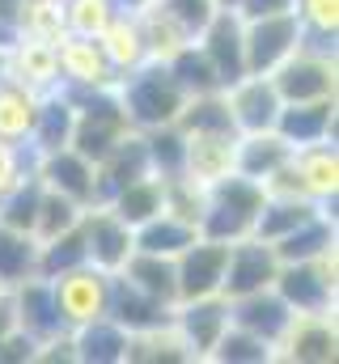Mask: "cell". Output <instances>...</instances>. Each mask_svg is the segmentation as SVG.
I'll list each match as a JSON object with an SVG mask.
<instances>
[{"label":"cell","instance_id":"2e32d148","mask_svg":"<svg viewBox=\"0 0 339 364\" xmlns=\"http://www.w3.org/2000/svg\"><path fill=\"white\" fill-rule=\"evenodd\" d=\"M106 318H115L127 335H140V331H157V326H170L174 318V305L149 296L145 288H136L127 275H110V296H106Z\"/></svg>","mask_w":339,"mask_h":364},{"label":"cell","instance_id":"ee69618b","mask_svg":"<svg viewBox=\"0 0 339 364\" xmlns=\"http://www.w3.org/2000/svg\"><path fill=\"white\" fill-rule=\"evenodd\" d=\"M208 360H221V364H267V360H276V352H271L263 339H254L251 331H242V326L229 322V331L217 339V348H212Z\"/></svg>","mask_w":339,"mask_h":364},{"label":"cell","instance_id":"e575fe53","mask_svg":"<svg viewBox=\"0 0 339 364\" xmlns=\"http://www.w3.org/2000/svg\"><path fill=\"white\" fill-rule=\"evenodd\" d=\"M13 34L43 38V43H60L68 34V26H64V0H17Z\"/></svg>","mask_w":339,"mask_h":364},{"label":"cell","instance_id":"db71d44e","mask_svg":"<svg viewBox=\"0 0 339 364\" xmlns=\"http://www.w3.org/2000/svg\"><path fill=\"white\" fill-rule=\"evenodd\" d=\"M242 0H212V9H238Z\"/></svg>","mask_w":339,"mask_h":364},{"label":"cell","instance_id":"ba28073f","mask_svg":"<svg viewBox=\"0 0 339 364\" xmlns=\"http://www.w3.org/2000/svg\"><path fill=\"white\" fill-rule=\"evenodd\" d=\"M81 233H85V255H89V263L106 275L123 272V263H127L132 250H136L132 225H123L106 203L85 208L81 212Z\"/></svg>","mask_w":339,"mask_h":364},{"label":"cell","instance_id":"4dcf8cb0","mask_svg":"<svg viewBox=\"0 0 339 364\" xmlns=\"http://www.w3.org/2000/svg\"><path fill=\"white\" fill-rule=\"evenodd\" d=\"M271 250H276V259H280V263L323 259L327 250H335V220H331L327 212H318V216H310L306 225H297L293 233L276 237V242H271Z\"/></svg>","mask_w":339,"mask_h":364},{"label":"cell","instance_id":"f6af8a7d","mask_svg":"<svg viewBox=\"0 0 339 364\" xmlns=\"http://www.w3.org/2000/svg\"><path fill=\"white\" fill-rule=\"evenodd\" d=\"M119 13L115 0H64V26L68 34H85V38H98L110 17Z\"/></svg>","mask_w":339,"mask_h":364},{"label":"cell","instance_id":"7bdbcfd3","mask_svg":"<svg viewBox=\"0 0 339 364\" xmlns=\"http://www.w3.org/2000/svg\"><path fill=\"white\" fill-rule=\"evenodd\" d=\"M81 203H73L68 195H60V191H47L43 186V199H38V216H34V242H47V237H56V233H64V229H73V225H81Z\"/></svg>","mask_w":339,"mask_h":364},{"label":"cell","instance_id":"7dc6e473","mask_svg":"<svg viewBox=\"0 0 339 364\" xmlns=\"http://www.w3.org/2000/svg\"><path fill=\"white\" fill-rule=\"evenodd\" d=\"M26 170H34V153H30L26 144H9V140H0V195H9Z\"/></svg>","mask_w":339,"mask_h":364},{"label":"cell","instance_id":"9a60e30c","mask_svg":"<svg viewBox=\"0 0 339 364\" xmlns=\"http://www.w3.org/2000/svg\"><path fill=\"white\" fill-rule=\"evenodd\" d=\"M339 348L335 314H297L276 343V356L288 364H331Z\"/></svg>","mask_w":339,"mask_h":364},{"label":"cell","instance_id":"ab89813d","mask_svg":"<svg viewBox=\"0 0 339 364\" xmlns=\"http://www.w3.org/2000/svg\"><path fill=\"white\" fill-rule=\"evenodd\" d=\"M81 263H89L81 225H73V229H64V233L38 242V275H43V279H51V275H60V272H73V267H81Z\"/></svg>","mask_w":339,"mask_h":364},{"label":"cell","instance_id":"d6a6232c","mask_svg":"<svg viewBox=\"0 0 339 364\" xmlns=\"http://www.w3.org/2000/svg\"><path fill=\"white\" fill-rule=\"evenodd\" d=\"M136 288H145L149 296L166 301V305H178V275H174V259L166 255H145V250H132V259L123 263V272Z\"/></svg>","mask_w":339,"mask_h":364},{"label":"cell","instance_id":"f1b7e54d","mask_svg":"<svg viewBox=\"0 0 339 364\" xmlns=\"http://www.w3.org/2000/svg\"><path fill=\"white\" fill-rule=\"evenodd\" d=\"M106 208L123 220V225H145V220H153L157 212H166V182L157 178V174H140L136 182H127V186H119L110 199H106Z\"/></svg>","mask_w":339,"mask_h":364},{"label":"cell","instance_id":"816d5d0a","mask_svg":"<svg viewBox=\"0 0 339 364\" xmlns=\"http://www.w3.org/2000/svg\"><path fill=\"white\" fill-rule=\"evenodd\" d=\"M4 77H9V43L0 47V81H4Z\"/></svg>","mask_w":339,"mask_h":364},{"label":"cell","instance_id":"60d3db41","mask_svg":"<svg viewBox=\"0 0 339 364\" xmlns=\"http://www.w3.org/2000/svg\"><path fill=\"white\" fill-rule=\"evenodd\" d=\"M145 136V153H149V174L157 178H178L182 174V157H187V140L182 132L166 123V127H153V132H140Z\"/></svg>","mask_w":339,"mask_h":364},{"label":"cell","instance_id":"c3c4849f","mask_svg":"<svg viewBox=\"0 0 339 364\" xmlns=\"http://www.w3.org/2000/svg\"><path fill=\"white\" fill-rule=\"evenodd\" d=\"M284 9H293V0H242V4H238V13H242V17H263V13H284Z\"/></svg>","mask_w":339,"mask_h":364},{"label":"cell","instance_id":"4316f807","mask_svg":"<svg viewBox=\"0 0 339 364\" xmlns=\"http://www.w3.org/2000/svg\"><path fill=\"white\" fill-rule=\"evenodd\" d=\"M98 47H102V55L110 60V68L119 77H127L132 68H140L149 60V47H145V34L136 26V13H127V9H119L110 17V26L98 34Z\"/></svg>","mask_w":339,"mask_h":364},{"label":"cell","instance_id":"52a82bcc","mask_svg":"<svg viewBox=\"0 0 339 364\" xmlns=\"http://www.w3.org/2000/svg\"><path fill=\"white\" fill-rule=\"evenodd\" d=\"M195 43L208 55L221 90H229L234 81L246 77V47H242V13L238 9H217L208 17V26L195 34Z\"/></svg>","mask_w":339,"mask_h":364},{"label":"cell","instance_id":"74e56055","mask_svg":"<svg viewBox=\"0 0 339 364\" xmlns=\"http://www.w3.org/2000/svg\"><path fill=\"white\" fill-rule=\"evenodd\" d=\"M38 199H43V178H38L34 170H26L9 195H0V225H9V229H21V233H30V237H34Z\"/></svg>","mask_w":339,"mask_h":364},{"label":"cell","instance_id":"5bb4252c","mask_svg":"<svg viewBox=\"0 0 339 364\" xmlns=\"http://www.w3.org/2000/svg\"><path fill=\"white\" fill-rule=\"evenodd\" d=\"M34 174L43 178L47 191H60V195H68V199H73V203H81V208H93V203H98L93 161L81 157L73 144L51 149V153H38V157H34Z\"/></svg>","mask_w":339,"mask_h":364},{"label":"cell","instance_id":"d6986e66","mask_svg":"<svg viewBox=\"0 0 339 364\" xmlns=\"http://www.w3.org/2000/svg\"><path fill=\"white\" fill-rule=\"evenodd\" d=\"M187 140V157H182V174L204 186L217 178L234 174V153H238V132H182Z\"/></svg>","mask_w":339,"mask_h":364},{"label":"cell","instance_id":"f35d334b","mask_svg":"<svg viewBox=\"0 0 339 364\" xmlns=\"http://www.w3.org/2000/svg\"><path fill=\"white\" fill-rule=\"evenodd\" d=\"M153 360H166V364L191 360V352H187V343L178 339L174 326H157V331L127 335V360L123 364H153Z\"/></svg>","mask_w":339,"mask_h":364},{"label":"cell","instance_id":"8fae6325","mask_svg":"<svg viewBox=\"0 0 339 364\" xmlns=\"http://www.w3.org/2000/svg\"><path fill=\"white\" fill-rule=\"evenodd\" d=\"M276 272H280V259H276L271 242L251 233V237L229 246L225 275H221V296L234 301V296H246V292H259V288H271Z\"/></svg>","mask_w":339,"mask_h":364},{"label":"cell","instance_id":"3957f363","mask_svg":"<svg viewBox=\"0 0 339 364\" xmlns=\"http://www.w3.org/2000/svg\"><path fill=\"white\" fill-rule=\"evenodd\" d=\"M271 288L293 314H335V250L306 263H280Z\"/></svg>","mask_w":339,"mask_h":364},{"label":"cell","instance_id":"7c38bea8","mask_svg":"<svg viewBox=\"0 0 339 364\" xmlns=\"http://www.w3.org/2000/svg\"><path fill=\"white\" fill-rule=\"evenodd\" d=\"M229 246L212 242V237H195L187 250L174 255V275H178V301H195V296H217L221 292V275H225Z\"/></svg>","mask_w":339,"mask_h":364},{"label":"cell","instance_id":"f5cc1de1","mask_svg":"<svg viewBox=\"0 0 339 364\" xmlns=\"http://www.w3.org/2000/svg\"><path fill=\"white\" fill-rule=\"evenodd\" d=\"M115 4H119V9H127V13H136V9H140V4H149V0H115Z\"/></svg>","mask_w":339,"mask_h":364},{"label":"cell","instance_id":"603a6c76","mask_svg":"<svg viewBox=\"0 0 339 364\" xmlns=\"http://www.w3.org/2000/svg\"><path fill=\"white\" fill-rule=\"evenodd\" d=\"M140 174H149V153H145V136L140 132H127L98 166H93V178H98V203H106L119 186L136 182Z\"/></svg>","mask_w":339,"mask_h":364},{"label":"cell","instance_id":"11a10c76","mask_svg":"<svg viewBox=\"0 0 339 364\" xmlns=\"http://www.w3.org/2000/svg\"><path fill=\"white\" fill-rule=\"evenodd\" d=\"M4 43H13V30H4V26H0V47H4Z\"/></svg>","mask_w":339,"mask_h":364},{"label":"cell","instance_id":"9c48e42d","mask_svg":"<svg viewBox=\"0 0 339 364\" xmlns=\"http://www.w3.org/2000/svg\"><path fill=\"white\" fill-rule=\"evenodd\" d=\"M56 60H60V85L73 93H98V90H115L119 85V73L102 55L98 38L64 34L56 43Z\"/></svg>","mask_w":339,"mask_h":364},{"label":"cell","instance_id":"7a4b0ae2","mask_svg":"<svg viewBox=\"0 0 339 364\" xmlns=\"http://www.w3.org/2000/svg\"><path fill=\"white\" fill-rule=\"evenodd\" d=\"M73 93V90H68ZM73 102H77V123H73V149L89 157L93 166L127 136V132H136L132 123H127V114H123V106H119V97L115 90H98V93H73Z\"/></svg>","mask_w":339,"mask_h":364},{"label":"cell","instance_id":"5b68a950","mask_svg":"<svg viewBox=\"0 0 339 364\" xmlns=\"http://www.w3.org/2000/svg\"><path fill=\"white\" fill-rule=\"evenodd\" d=\"M271 85L280 93V102H318V97H335V51L323 47H297L276 73Z\"/></svg>","mask_w":339,"mask_h":364},{"label":"cell","instance_id":"bcb514c9","mask_svg":"<svg viewBox=\"0 0 339 364\" xmlns=\"http://www.w3.org/2000/svg\"><path fill=\"white\" fill-rule=\"evenodd\" d=\"M204 208H208V186H204V182L187 178V174L166 178V212H174L178 220H187V225H195V229H199Z\"/></svg>","mask_w":339,"mask_h":364},{"label":"cell","instance_id":"ffe728a7","mask_svg":"<svg viewBox=\"0 0 339 364\" xmlns=\"http://www.w3.org/2000/svg\"><path fill=\"white\" fill-rule=\"evenodd\" d=\"M276 132H280L284 144H293V149L335 140V97H318V102H284L280 114H276Z\"/></svg>","mask_w":339,"mask_h":364},{"label":"cell","instance_id":"1f68e13d","mask_svg":"<svg viewBox=\"0 0 339 364\" xmlns=\"http://www.w3.org/2000/svg\"><path fill=\"white\" fill-rule=\"evenodd\" d=\"M132 233H136V250H145V255H166V259H174L178 250H187V246L199 237V229L187 225V220H178L174 212H157L153 220L136 225Z\"/></svg>","mask_w":339,"mask_h":364},{"label":"cell","instance_id":"e0dca14e","mask_svg":"<svg viewBox=\"0 0 339 364\" xmlns=\"http://www.w3.org/2000/svg\"><path fill=\"white\" fill-rule=\"evenodd\" d=\"M293 318L297 314L284 305V296L276 288H259V292H246V296H234L229 301V322L242 326V331H251L254 339H263L271 352L284 339V331H288Z\"/></svg>","mask_w":339,"mask_h":364},{"label":"cell","instance_id":"d4e9b609","mask_svg":"<svg viewBox=\"0 0 339 364\" xmlns=\"http://www.w3.org/2000/svg\"><path fill=\"white\" fill-rule=\"evenodd\" d=\"M293 161V144H284V136L271 127V132H246L238 136V153H234V170L246 174L254 182H267L280 166Z\"/></svg>","mask_w":339,"mask_h":364},{"label":"cell","instance_id":"277c9868","mask_svg":"<svg viewBox=\"0 0 339 364\" xmlns=\"http://www.w3.org/2000/svg\"><path fill=\"white\" fill-rule=\"evenodd\" d=\"M242 47H246V73L271 77L297 47H301V21L293 9L242 17Z\"/></svg>","mask_w":339,"mask_h":364},{"label":"cell","instance_id":"ac0fdd59","mask_svg":"<svg viewBox=\"0 0 339 364\" xmlns=\"http://www.w3.org/2000/svg\"><path fill=\"white\" fill-rule=\"evenodd\" d=\"M225 102H229V114H234L238 136H246V132H271L276 127V114L284 106L276 85H271V77H259V73H246L242 81H234L225 90Z\"/></svg>","mask_w":339,"mask_h":364},{"label":"cell","instance_id":"83f0119b","mask_svg":"<svg viewBox=\"0 0 339 364\" xmlns=\"http://www.w3.org/2000/svg\"><path fill=\"white\" fill-rule=\"evenodd\" d=\"M73 348H77V360L85 364H123L127 360V331L102 314L73 331Z\"/></svg>","mask_w":339,"mask_h":364},{"label":"cell","instance_id":"6da1fadb","mask_svg":"<svg viewBox=\"0 0 339 364\" xmlns=\"http://www.w3.org/2000/svg\"><path fill=\"white\" fill-rule=\"evenodd\" d=\"M115 97H119V106H123V114H127V123L136 132H153V127L174 123L178 110H182V102H187L182 85L174 81V73L162 60H145L140 68H132L127 77H119Z\"/></svg>","mask_w":339,"mask_h":364},{"label":"cell","instance_id":"f907efd6","mask_svg":"<svg viewBox=\"0 0 339 364\" xmlns=\"http://www.w3.org/2000/svg\"><path fill=\"white\" fill-rule=\"evenodd\" d=\"M13 17H17V0H0V26L13 30Z\"/></svg>","mask_w":339,"mask_h":364},{"label":"cell","instance_id":"836d02e7","mask_svg":"<svg viewBox=\"0 0 339 364\" xmlns=\"http://www.w3.org/2000/svg\"><path fill=\"white\" fill-rule=\"evenodd\" d=\"M30 275H38V242L21 229L0 225V288H13Z\"/></svg>","mask_w":339,"mask_h":364},{"label":"cell","instance_id":"4fadbf2b","mask_svg":"<svg viewBox=\"0 0 339 364\" xmlns=\"http://www.w3.org/2000/svg\"><path fill=\"white\" fill-rule=\"evenodd\" d=\"M9 301H13V322L21 335H30L34 343H47L56 335H64L68 326L60 322V309H56V296H51V279L43 275H30L21 284L9 288Z\"/></svg>","mask_w":339,"mask_h":364},{"label":"cell","instance_id":"d590c367","mask_svg":"<svg viewBox=\"0 0 339 364\" xmlns=\"http://www.w3.org/2000/svg\"><path fill=\"white\" fill-rule=\"evenodd\" d=\"M318 212H323V203H314V199H267L263 212H259V220H254V237L276 242V237L293 233L297 225H306Z\"/></svg>","mask_w":339,"mask_h":364},{"label":"cell","instance_id":"681fc988","mask_svg":"<svg viewBox=\"0 0 339 364\" xmlns=\"http://www.w3.org/2000/svg\"><path fill=\"white\" fill-rule=\"evenodd\" d=\"M13 331H17V322H13V301H9V288H4V292H0V343H4Z\"/></svg>","mask_w":339,"mask_h":364},{"label":"cell","instance_id":"30bf717a","mask_svg":"<svg viewBox=\"0 0 339 364\" xmlns=\"http://www.w3.org/2000/svg\"><path fill=\"white\" fill-rule=\"evenodd\" d=\"M170 326L178 331V339L187 343L191 360H208L217 339L229 331V301L217 292V296H195V301H178L174 305V318Z\"/></svg>","mask_w":339,"mask_h":364},{"label":"cell","instance_id":"8992f818","mask_svg":"<svg viewBox=\"0 0 339 364\" xmlns=\"http://www.w3.org/2000/svg\"><path fill=\"white\" fill-rule=\"evenodd\" d=\"M51 296H56V309H60V322L68 331H77L85 322L102 318L106 314V296H110V275L98 272L93 263H81L73 272L51 275Z\"/></svg>","mask_w":339,"mask_h":364},{"label":"cell","instance_id":"8d00e7d4","mask_svg":"<svg viewBox=\"0 0 339 364\" xmlns=\"http://www.w3.org/2000/svg\"><path fill=\"white\" fill-rule=\"evenodd\" d=\"M293 13L301 21V43L335 51L339 34V0H293Z\"/></svg>","mask_w":339,"mask_h":364},{"label":"cell","instance_id":"9f6ffc18","mask_svg":"<svg viewBox=\"0 0 339 364\" xmlns=\"http://www.w3.org/2000/svg\"><path fill=\"white\" fill-rule=\"evenodd\" d=\"M0 292H4V288H0Z\"/></svg>","mask_w":339,"mask_h":364},{"label":"cell","instance_id":"b9f144b4","mask_svg":"<svg viewBox=\"0 0 339 364\" xmlns=\"http://www.w3.org/2000/svg\"><path fill=\"white\" fill-rule=\"evenodd\" d=\"M170 73H174V81L182 85V93L191 97V93H212L221 90V81H217V73H212V64H208V55L199 51V43H187L182 51H174L170 60H162Z\"/></svg>","mask_w":339,"mask_h":364},{"label":"cell","instance_id":"cb8c5ba5","mask_svg":"<svg viewBox=\"0 0 339 364\" xmlns=\"http://www.w3.org/2000/svg\"><path fill=\"white\" fill-rule=\"evenodd\" d=\"M136 26L145 34V47H149V60H170L174 51H182L187 43H195V34L182 26V17L170 9L166 0H149L136 9Z\"/></svg>","mask_w":339,"mask_h":364},{"label":"cell","instance_id":"f546056e","mask_svg":"<svg viewBox=\"0 0 339 364\" xmlns=\"http://www.w3.org/2000/svg\"><path fill=\"white\" fill-rule=\"evenodd\" d=\"M38 97L30 85L4 77L0 81V140L9 144H30V132H34V119H38Z\"/></svg>","mask_w":339,"mask_h":364},{"label":"cell","instance_id":"44dd1931","mask_svg":"<svg viewBox=\"0 0 339 364\" xmlns=\"http://www.w3.org/2000/svg\"><path fill=\"white\" fill-rule=\"evenodd\" d=\"M9 77H13V81H21V85H30L34 93L56 90V85H60L56 43L13 34V43H9Z\"/></svg>","mask_w":339,"mask_h":364},{"label":"cell","instance_id":"7402d4cb","mask_svg":"<svg viewBox=\"0 0 339 364\" xmlns=\"http://www.w3.org/2000/svg\"><path fill=\"white\" fill-rule=\"evenodd\" d=\"M73 123H77V102L64 85L47 90L38 97V119H34V132H30V153H51V149H64L73 140Z\"/></svg>","mask_w":339,"mask_h":364},{"label":"cell","instance_id":"484cf974","mask_svg":"<svg viewBox=\"0 0 339 364\" xmlns=\"http://www.w3.org/2000/svg\"><path fill=\"white\" fill-rule=\"evenodd\" d=\"M293 170L306 186V195L314 203H331L339 191V153L335 140H323V144H306V149H293Z\"/></svg>","mask_w":339,"mask_h":364}]
</instances>
